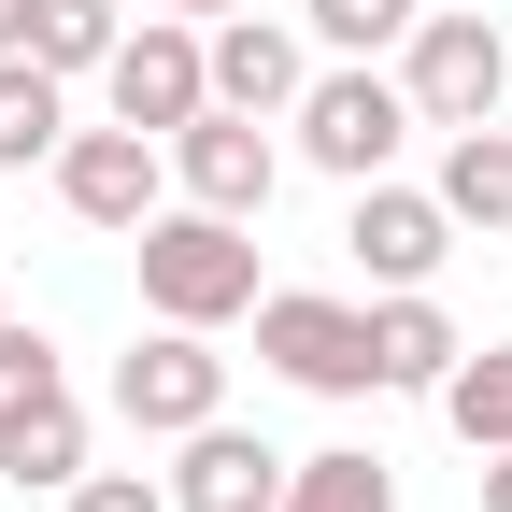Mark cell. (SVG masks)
<instances>
[{"instance_id": "obj_12", "label": "cell", "mask_w": 512, "mask_h": 512, "mask_svg": "<svg viewBox=\"0 0 512 512\" xmlns=\"http://www.w3.org/2000/svg\"><path fill=\"white\" fill-rule=\"evenodd\" d=\"M470 342H456V313H441L427 285H384V313H370V370L384 384H427V399H441V370H456Z\"/></svg>"}, {"instance_id": "obj_22", "label": "cell", "mask_w": 512, "mask_h": 512, "mask_svg": "<svg viewBox=\"0 0 512 512\" xmlns=\"http://www.w3.org/2000/svg\"><path fill=\"white\" fill-rule=\"evenodd\" d=\"M484 512H512V441H498V456H484Z\"/></svg>"}, {"instance_id": "obj_25", "label": "cell", "mask_w": 512, "mask_h": 512, "mask_svg": "<svg viewBox=\"0 0 512 512\" xmlns=\"http://www.w3.org/2000/svg\"><path fill=\"white\" fill-rule=\"evenodd\" d=\"M0 313H15V299H0Z\"/></svg>"}, {"instance_id": "obj_11", "label": "cell", "mask_w": 512, "mask_h": 512, "mask_svg": "<svg viewBox=\"0 0 512 512\" xmlns=\"http://www.w3.org/2000/svg\"><path fill=\"white\" fill-rule=\"evenodd\" d=\"M299 43L271 29V15H214V100L228 114H299Z\"/></svg>"}, {"instance_id": "obj_10", "label": "cell", "mask_w": 512, "mask_h": 512, "mask_svg": "<svg viewBox=\"0 0 512 512\" xmlns=\"http://www.w3.org/2000/svg\"><path fill=\"white\" fill-rule=\"evenodd\" d=\"M285 470L299 456H271L256 427H185V470H171V512H285Z\"/></svg>"}, {"instance_id": "obj_1", "label": "cell", "mask_w": 512, "mask_h": 512, "mask_svg": "<svg viewBox=\"0 0 512 512\" xmlns=\"http://www.w3.org/2000/svg\"><path fill=\"white\" fill-rule=\"evenodd\" d=\"M128 256H143V299L171 313V328H228V313H256V242L242 214H143L128 228Z\"/></svg>"}, {"instance_id": "obj_20", "label": "cell", "mask_w": 512, "mask_h": 512, "mask_svg": "<svg viewBox=\"0 0 512 512\" xmlns=\"http://www.w3.org/2000/svg\"><path fill=\"white\" fill-rule=\"evenodd\" d=\"M299 15L328 29L342 57H384V43H413V15H427V0H299Z\"/></svg>"}, {"instance_id": "obj_8", "label": "cell", "mask_w": 512, "mask_h": 512, "mask_svg": "<svg viewBox=\"0 0 512 512\" xmlns=\"http://www.w3.org/2000/svg\"><path fill=\"white\" fill-rule=\"evenodd\" d=\"M157 157H171L157 128H72V143H57V200H72L86 228H114V242H128V228L157 214V185H171Z\"/></svg>"}, {"instance_id": "obj_13", "label": "cell", "mask_w": 512, "mask_h": 512, "mask_svg": "<svg viewBox=\"0 0 512 512\" xmlns=\"http://www.w3.org/2000/svg\"><path fill=\"white\" fill-rule=\"evenodd\" d=\"M441 214H456V228H512V128L484 114V128H456V143H441Z\"/></svg>"}, {"instance_id": "obj_16", "label": "cell", "mask_w": 512, "mask_h": 512, "mask_svg": "<svg viewBox=\"0 0 512 512\" xmlns=\"http://www.w3.org/2000/svg\"><path fill=\"white\" fill-rule=\"evenodd\" d=\"M114 29H128V0H29V57H43L57 86H72V72H100V57H114Z\"/></svg>"}, {"instance_id": "obj_2", "label": "cell", "mask_w": 512, "mask_h": 512, "mask_svg": "<svg viewBox=\"0 0 512 512\" xmlns=\"http://www.w3.org/2000/svg\"><path fill=\"white\" fill-rule=\"evenodd\" d=\"M100 86H114V128H171L214 100V43H200V15H143V29H114V57H100Z\"/></svg>"}, {"instance_id": "obj_3", "label": "cell", "mask_w": 512, "mask_h": 512, "mask_svg": "<svg viewBox=\"0 0 512 512\" xmlns=\"http://www.w3.org/2000/svg\"><path fill=\"white\" fill-rule=\"evenodd\" d=\"M114 413L143 427V441L214 427V413H228V356H214V328H171V313H157V342L114 356Z\"/></svg>"}, {"instance_id": "obj_4", "label": "cell", "mask_w": 512, "mask_h": 512, "mask_svg": "<svg viewBox=\"0 0 512 512\" xmlns=\"http://www.w3.org/2000/svg\"><path fill=\"white\" fill-rule=\"evenodd\" d=\"M413 128H427L413 86H384V72H313V86H299V157L342 171V185H370L384 157L413 143Z\"/></svg>"}, {"instance_id": "obj_21", "label": "cell", "mask_w": 512, "mask_h": 512, "mask_svg": "<svg viewBox=\"0 0 512 512\" xmlns=\"http://www.w3.org/2000/svg\"><path fill=\"white\" fill-rule=\"evenodd\" d=\"M72 512H171V484H143V470H86Z\"/></svg>"}, {"instance_id": "obj_17", "label": "cell", "mask_w": 512, "mask_h": 512, "mask_svg": "<svg viewBox=\"0 0 512 512\" xmlns=\"http://www.w3.org/2000/svg\"><path fill=\"white\" fill-rule=\"evenodd\" d=\"M285 512H399V470L356 456V441H342V456H299L285 470Z\"/></svg>"}, {"instance_id": "obj_9", "label": "cell", "mask_w": 512, "mask_h": 512, "mask_svg": "<svg viewBox=\"0 0 512 512\" xmlns=\"http://www.w3.org/2000/svg\"><path fill=\"white\" fill-rule=\"evenodd\" d=\"M342 242H356V271L370 285H427L441 256H456V214H441V185H356V214H342Z\"/></svg>"}, {"instance_id": "obj_23", "label": "cell", "mask_w": 512, "mask_h": 512, "mask_svg": "<svg viewBox=\"0 0 512 512\" xmlns=\"http://www.w3.org/2000/svg\"><path fill=\"white\" fill-rule=\"evenodd\" d=\"M0 57H29V0H0Z\"/></svg>"}, {"instance_id": "obj_7", "label": "cell", "mask_w": 512, "mask_h": 512, "mask_svg": "<svg viewBox=\"0 0 512 512\" xmlns=\"http://www.w3.org/2000/svg\"><path fill=\"white\" fill-rule=\"evenodd\" d=\"M171 171H185V200H200V214H271V185H285V157H271V128H256V114H228V100H200V114H185L171 128Z\"/></svg>"}, {"instance_id": "obj_14", "label": "cell", "mask_w": 512, "mask_h": 512, "mask_svg": "<svg viewBox=\"0 0 512 512\" xmlns=\"http://www.w3.org/2000/svg\"><path fill=\"white\" fill-rule=\"evenodd\" d=\"M57 143H72L57 72H43V57H0V171H29V157H57Z\"/></svg>"}, {"instance_id": "obj_19", "label": "cell", "mask_w": 512, "mask_h": 512, "mask_svg": "<svg viewBox=\"0 0 512 512\" xmlns=\"http://www.w3.org/2000/svg\"><path fill=\"white\" fill-rule=\"evenodd\" d=\"M57 399H72V384H57V342L0 313V427H29V413H57Z\"/></svg>"}, {"instance_id": "obj_5", "label": "cell", "mask_w": 512, "mask_h": 512, "mask_svg": "<svg viewBox=\"0 0 512 512\" xmlns=\"http://www.w3.org/2000/svg\"><path fill=\"white\" fill-rule=\"evenodd\" d=\"M256 356H271L285 384H313V399H370V313L356 299H313V285H285V299H256Z\"/></svg>"}, {"instance_id": "obj_24", "label": "cell", "mask_w": 512, "mask_h": 512, "mask_svg": "<svg viewBox=\"0 0 512 512\" xmlns=\"http://www.w3.org/2000/svg\"><path fill=\"white\" fill-rule=\"evenodd\" d=\"M157 15H242V0H157Z\"/></svg>"}, {"instance_id": "obj_15", "label": "cell", "mask_w": 512, "mask_h": 512, "mask_svg": "<svg viewBox=\"0 0 512 512\" xmlns=\"http://www.w3.org/2000/svg\"><path fill=\"white\" fill-rule=\"evenodd\" d=\"M441 413H456L470 456H498V441H512V342H470L456 370H441Z\"/></svg>"}, {"instance_id": "obj_18", "label": "cell", "mask_w": 512, "mask_h": 512, "mask_svg": "<svg viewBox=\"0 0 512 512\" xmlns=\"http://www.w3.org/2000/svg\"><path fill=\"white\" fill-rule=\"evenodd\" d=\"M0 470H15V484H57V498H72V484H86V413L57 399V413H29V427H0Z\"/></svg>"}, {"instance_id": "obj_6", "label": "cell", "mask_w": 512, "mask_h": 512, "mask_svg": "<svg viewBox=\"0 0 512 512\" xmlns=\"http://www.w3.org/2000/svg\"><path fill=\"white\" fill-rule=\"evenodd\" d=\"M413 114L427 128H484L498 114V86H512V43H498V15H413Z\"/></svg>"}]
</instances>
